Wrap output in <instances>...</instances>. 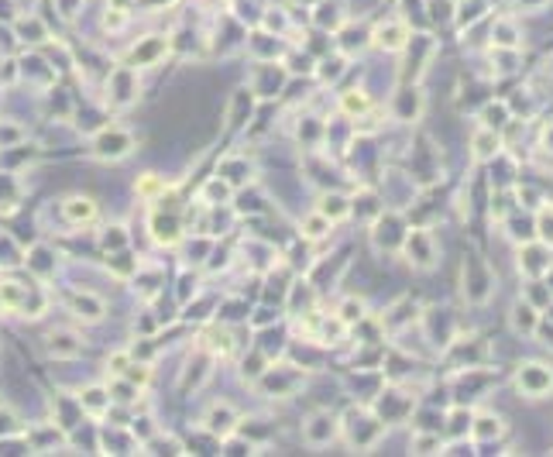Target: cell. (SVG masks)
Wrapping results in <instances>:
<instances>
[{
	"label": "cell",
	"instance_id": "1",
	"mask_svg": "<svg viewBox=\"0 0 553 457\" xmlns=\"http://www.w3.org/2000/svg\"><path fill=\"white\" fill-rule=\"evenodd\" d=\"M515 385H519V392L522 396H547L553 389V372L547 368V364H522L519 368V375H515Z\"/></svg>",
	"mask_w": 553,
	"mask_h": 457
},
{
	"label": "cell",
	"instance_id": "2",
	"mask_svg": "<svg viewBox=\"0 0 553 457\" xmlns=\"http://www.w3.org/2000/svg\"><path fill=\"white\" fill-rule=\"evenodd\" d=\"M334 437H337V416H330V413H316L306 423V440L313 447H323V443H330Z\"/></svg>",
	"mask_w": 553,
	"mask_h": 457
},
{
	"label": "cell",
	"instance_id": "3",
	"mask_svg": "<svg viewBox=\"0 0 553 457\" xmlns=\"http://www.w3.org/2000/svg\"><path fill=\"white\" fill-rule=\"evenodd\" d=\"M127 152H131V138H127V135H120V131H114V135H110V131H103V135H100L97 138V155L100 159H124V155H127Z\"/></svg>",
	"mask_w": 553,
	"mask_h": 457
},
{
	"label": "cell",
	"instance_id": "4",
	"mask_svg": "<svg viewBox=\"0 0 553 457\" xmlns=\"http://www.w3.org/2000/svg\"><path fill=\"white\" fill-rule=\"evenodd\" d=\"M62 214L69 224H90V220L97 217V203L90 196H69L62 203Z\"/></svg>",
	"mask_w": 553,
	"mask_h": 457
},
{
	"label": "cell",
	"instance_id": "5",
	"mask_svg": "<svg viewBox=\"0 0 553 457\" xmlns=\"http://www.w3.org/2000/svg\"><path fill=\"white\" fill-rule=\"evenodd\" d=\"M79 351H83V344L76 340V334H69V330L48 334V354L52 358H76Z\"/></svg>",
	"mask_w": 553,
	"mask_h": 457
},
{
	"label": "cell",
	"instance_id": "6",
	"mask_svg": "<svg viewBox=\"0 0 553 457\" xmlns=\"http://www.w3.org/2000/svg\"><path fill=\"white\" fill-rule=\"evenodd\" d=\"M406 38H409V31L402 28V24H381L375 31V45L378 48H385V52H399V48H406Z\"/></svg>",
	"mask_w": 553,
	"mask_h": 457
},
{
	"label": "cell",
	"instance_id": "7",
	"mask_svg": "<svg viewBox=\"0 0 553 457\" xmlns=\"http://www.w3.org/2000/svg\"><path fill=\"white\" fill-rule=\"evenodd\" d=\"M498 135H495V127H485V131H478L474 135V159L485 162V159H495L498 155Z\"/></svg>",
	"mask_w": 553,
	"mask_h": 457
},
{
	"label": "cell",
	"instance_id": "8",
	"mask_svg": "<svg viewBox=\"0 0 553 457\" xmlns=\"http://www.w3.org/2000/svg\"><path fill=\"white\" fill-rule=\"evenodd\" d=\"M231 419H237L234 409H231V406H217V409L210 413V419H206V426H210L217 437H231V430H234V423H231Z\"/></svg>",
	"mask_w": 553,
	"mask_h": 457
},
{
	"label": "cell",
	"instance_id": "9",
	"mask_svg": "<svg viewBox=\"0 0 553 457\" xmlns=\"http://www.w3.org/2000/svg\"><path fill=\"white\" fill-rule=\"evenodd\" d=\"M73 310H76L79 320H100L103 317V303H100L97 296H73Z\"/></svg>",
	"mask_w": 553,
	"mask_h": 457
},
{
	"label": "cell",
	"instance_id": "10",
	"mask_svg": "<svg viewBox=\"0 0 553 457\" xmlns=\"http://www.w3.org/2000/svg\"><path fill=\"white\" fill-rule=\"evenodd\" d=\"M502 419L498 416H481L478 423H474V437L478 440H492V437H502Z\"/></svg>",
	"mask_w": 553,
	"mask_h": 457
},
{
	"label": "cell",
	"instance_id": "11",
	"mask_svg": "<svg viewBox=\"0 0 553 457\" xmlns=\"http://www.w3.org/2000/svg\"><path fill=\"white\" fill-rule=\"evenodd\" d=\"M21 303H24V289H21L18 282H0V306L18 310Z\"/></svg>",
	"mask_w": 553,
	"mask_h": 457
},
{
	"label": "cell",
	"instance_id": "12",
	"mask_svg": "<svg viewBox=\"0 0 553 457\" xmlns=\"http://www.w3.org/2000/svg\"><path fill=\"white\" fill-rule=\"evenodd\" d=\"M347 210H351V206H347V199H344V196H327V199H323V206H320V214H323L327 220L347 217Z\"/></svg>",
	"mask_w": 553,
	"mask_h": 457
},
{
	"label": "cell",
	"instance_id": "13",
	"mask_svg": "<svg viewBox=\"0 0 553 457\" xmlns=\"http://www.w3.org/2000/svg\"><path fill=\"white\" fill-rule=\"evenodd\" d=\"M327 231H330V220L323 217V214H313V217L302 220V234H306V238L316 241V238H323Z\"/></svg>",
	"mask_w": 553,
	"mask_h": 457
},
{
	"label": "cell",
	"instance_id": "14",
	"mask_svg": "<svg viewBox=\"0 0 553 457\" xmlns=\"http://www.w3.org/2000/svg\"><path fill=\"white\" fill-rule=\"evenodd\" d=\"M340 107H344L347 114H364V110H368V97H364V93H357V90H351V93H344V97H340Z\"/></svg>",
	"mask_w": 553,
	"mask_h": 457
},
{
	"label": "cell",
	"instance_id": "15",
	"mask_svg": "<svg viewBox=\"0 0 553 457\" xmlns=\"http://www.w3.org/2000/svg\"><path fill=\"white\" fill-rule=\"evenodd\" d=\"M152 227H155V241H162V244H172V241L179 238L172 220H152Z\"/></svg>",
	"mask_w": 553,
	"mask_h": 457
},
{
	"label": "cell",
	"instance_id": "16",
	"mask_svg": "<svg viewBox=\"0 0 553 457\" xmlns=\"http://www.w3.org/2000/svg\"><path fill=\"white\" fill-rule=\"evenodd\" d=\"M512 323L519 327V330H533V327H536V313L530 310V306H515Z\"/></svg>",
	"mask_w": 553,
	"mask_h": 457
},
{
	"label": "cell",
	"instance_id": "17",
	"mask_svg": "<svg viewBox=\"0 0 553 457\" xmlns=\"http://www.w3.org/2000/svg\"><path fill=\"white\" fill-rule=\"evenodd\" d=\"M138 193H141L144 199H152L155 193H162V182H158L155 176H144V179L138 182Z\"/></svg>",
	"mask_w": 553,
	"mask_h": 457
},
{
	"label": "cell",
	"instance_id": "18",
	"mask_svg": "<svg viewBox=\"0 0 553 457\" xmlns=\"http://www.w3.org/2000/svg\"><path fill=\"white\" fill-rule=\"evenodd\" d=\"M505 103H495V107H488L485 110V120H488V127H498V124H505Z\"/></svg>",
	"mask_w": 553,
	"mask_h": 457
},
{
	"label": "cell",
	"instance_id": "19",
	"mask_svg": "<svg viewBox=\"0 0 553 457\" xmlns=\"http://www.w3.org/2000/svg\"><path fill=\"white\" fill-rule=\"evenodd\" d=\"M539 238L553 248V224H550V217H547V210H543V217H539Z\"/></svg>",
	"mask_w": 553,
	"mask_h": 457
},
{
	"label": "cell",
	"instance_id": "20",
	"mask_svg": "<svg viewBox=\"0 0 553 457\" xmlns=\"http://www.w3.org/2000/svg\"><path fill=\"white\" fill-rule=\"evenodd\" d=\"M430 7H433V21H447V18H451V4H447V0H433Z\"/></svg>",
	"mask_w": 553,
	"mask_h": 457
},
{
	"label": "cell",
	"instance_id": "21",
	"mask_svg": "<svg viewBox=\"0 0 553 457\" xmlns=\"http://www.w3.org/2000/svg\"><path fill=\"white\" fill-rule=\"evenodd\" d=\"M344 323H354V320H361V303H344Z\"/></svg>",
	"mask_w": 553,
	"mask_h": 457
},
{
	"label": "cell",
	"instance_id": "22",
	"mask_svg": "<svg viewBox=\"0 0 553 457\" xmlns=\"http://www.w3.org/2000/svg\"><path fill=\"white\" fill-rule=\"evenodd\" d=\"M103 392H100V389H90V392H86V399H83V402H86V406H90V409H93V413H100V409H103Z\"/></svg>",
	"mask_w": 553,
	"mask_h": 457
}]
</instances>
